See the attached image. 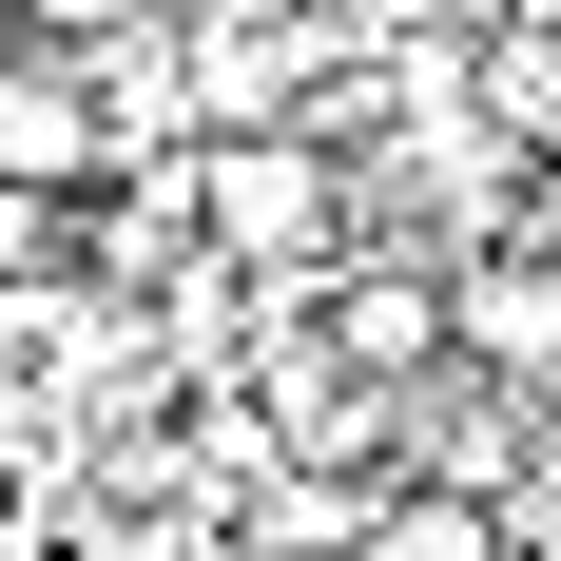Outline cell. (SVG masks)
Masks as SVG:
<instances>
[{"label": "cell", "mask_w": 561, "mask_h": 561, "mask_svg": "<svg viewBox=\"0 0 561 561\" xmlns=\"http://www.w3.org/2000/svg\"><path fill=\"white\" fill-rule=\"evenodd\" d=\"M330 348L368 368V388H426V368H446V272H348L330 290Z\"/></svg>", "instance_id": "obj_4"}, {"label": "cell", "mask_w": 561, "mask_h": 561, "mask_svg": "<svg viewBox=\"0 0 561 561\" xmlns=\"http://www.w3.org/2000/svg\"><path fill=\"white\" fill-rule=\"evenodd\" d=\"M542 252H561V214H542Z\"/></svg>", "instance_id": "obj_7"}, {"label": "cell", "mask_w": 561, "mask_h": 561, "mask_svg": "<svg viewBox=\"0 0 561 561\" xmlns=\"http://www.w3.org/2000/svg\"><path fill=\"white\" fill-rule=\"evenodd\" d=\"M39 290H58V194L0 174V310H39Z\"/></svg>", "instance_id": "obj_6"}, {"label": "cell", "mask_w": 561, "mask_h": 561, "mask_svg": "<svg viewBox=\"0 0 561 561\" xmlns=\"http://www.w3.org/2000/svg\"><path fill=\"white\" fill-rule=\"evenodd\" d=\"M174 214L214 232V272H330L348 232V156L310 116H214L194 156H174Z\"/></svg>", "instance_id": "obj_1"}, {"label": "cell", "mask_w": 561, "mask_h": 561, "mask_svg": "<svg viewBox=\"0 0 561 561\" xmlns=\"http://www.w3.org/2000/svg\"><path fill=\"white\" fill-rule=\"evenodd\" d=\"M368 561H504V504L484 484H388L368 504Z\"/></svg>", "instance_id": "obj_5"}, {"label": "cell", "mask_w": 561, "mask_h": 561, "mask_svg": "<svg viewBox=\"0 0 561 561\" xmlns=\"http://www.w3.org/2000/svg\"><path fill=\"white\" fill-rule=\"evenodd\" d=\"M446 348L484 368V388H561V252L542 232H504V252L446 272Z\"/></svg>", "instance_id": "obj_2"}, {"label": "cell", "mask_w": 561, "mask_h": 561, "mask_svg": "<svg viewBox=\"0 0 561 561\" xmlns=\"http://www.w3.org/2000/svg\"><path fill=\"white\" fill-rule=\"evenodd\" d=\"M98 156L116 136H98V98H78V58L20 39L0 58V174H20V194H98Z\"/></svg>", "instance_id": "obj_3"}]
</instances>
